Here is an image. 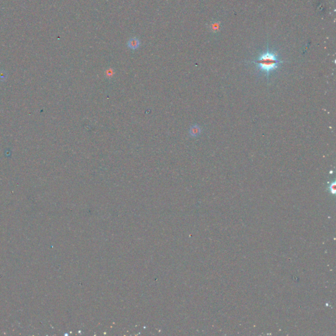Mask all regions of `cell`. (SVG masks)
<instances>
[{"instance_id": "cell-1", "label": "cell", "mask_w": 336, "mask_h": 336, "mask_svg": "<svg viewBox=\"0 0 336 336\" xmlns=\"http://www.w3.org/2000/svg\"><path fill=\"white\" fill-rule=\"evenodd\" d=\"M250 62L255 65L257 74L264 75L267 81L269 82L270 76L280 70L284 61L282 60L278 51L270 49L267 43L265 51L261 52L258 57L251 61Z\"/></svg>"}, {"instance_id": "cell-2", "label": "cell", "mask_w": 336, "mask_h": 336, "mask_svg": "<svg viewBox=\"0 0 336 336\" xmlns=\"http://www.w3.org/2000/svg\"><path fill=\"white\" fill-rule=\"evenodd\" d=\"M127 46L129 49L132 51H135L140 47L141 41L139 39L136 37L131 38L127 43Z\"/></svg>"}, {"instance_id": "cell-3", "label": "cell", "mask_w": 336, "mask_h": 336, "mask_svg": "<svg viewBox=\"0 0 336 336\" xmlns=\"http://www.w3.org/2000/svg\"><path fill=\"white\" fill-rule=\"evenodd\" d=\"M201 131V127L198 125H197V124H194V125H193L190 128L189 135L192 137H197L200 135Z\"/></svg>"}, {"instance_id": "cell-4", "label": "cell", "mask_w": 336, "mask_h": 336, "mask_svg": "<svg viewBox=\"0 0 336 336\" xmlns=\"http://www.w3.org/2000/svg\"><path fill=\"white\" fill-rule=\"evenodd\" d=\"M328 188V191H329V192L331 194H334L335 193V181H333L329 182Z\"/></svg>"}, {"instance_id": "cell-5", "label": "cell", "mask_w": 336, "mask_h": 336, "mask_svg": "<svg viewBox=\"0 0 336 336\" xmlns=\"http://www.w3.org/2000/svg\"><path fill=\"white\" fill-rule=\"evenodd\" d=\"M105 75L108 78H111L114 75V71L112 68H108L105 72Z\"/></svg>"}]
</instances>
